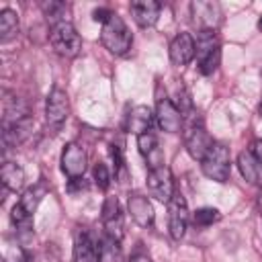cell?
<instances>
[{"label": "cell", "mask_w": 262, "mask_h": 262, "mask_svg": "<svg viewBox=\"0 0 262 262\" xmlns=\"http://www.w3.org/2000/svg\"><path fill=\"white\" fill-rule=\"evenodd\" d=\"M184 145H186V151L190 154V158L194 160H203L207 156V151L211 149V145L215 143L213 137L207 133L205 125H203V119L199 117V113H190L188 117H184Z\"/></svg>", "instance_id": "1"}, {"label": "cell", "mask_w": 262, "mask_h": 262, "mask_svg": "<svg viewBox=\"0 0 262 262\" xmlns=\"http://www.w3.org/2000/svg\"><path fill=\"white\" fill-rule=\"evenodd\" d=\"M100 43L104 49H108L113 55H125L133 45V35L127 27V23L115 12L100 31Z\"/></svg>", "instance_id": "2"}, {"label": "cell", "mask_w": 262, "mask_h": 262, "mask_svg": "<svg viewBox=\"0 0 262 262\" xmlns=\"http://www.w3.org/2000/svg\"><path fill=\"white\" fill-rule=\"evenodd\" d=\"M194 45H196L194 57H196L199 72L205 76L213 74L221 61V41L217 31H199Z\"/></svg>", "instance_id": "3"}, {"label": "cell", "mask_w": 262, "mask_h": 262, "mask_svg": "<svg viewBox=\"0 0 262 262\" xmlns=\"http://www.w3.org/2000/svg\"><path fill=\"white\" fill-rule=\"evenodd\" d=\"M201 170L207 178L215 180V182H227L229 172H231V158H229V149L215 141L211 145V149L207 151V156L201 160Z\"/></svg>", "instance_id": "4"}, {"label": "cell", "mask_w": 262, "mask_h": 262, "mask_svg": "<svg viewBox=\"0 0 262 262\" xmlns=\"http://www.w3.org/2000/svg\"><path fill=\"white\" fill-rule=\"evenodd\" d=\"M49 41H51L55 53H59L61 57H76L82 51L80 33L76 31V27L70 20L53 25L49 31Z\"/></svg>", "instance_id": "5"}, {"label": "cell", "mask_w": 262, "mask_h": 262, "mask_svg": "<svg viewBox=\"0 0 262 262\" xmlns=\"http://www.w3.org/2000/svg\"><path fill=\"white\" fill-rule=\"evenodd\" d=\"M70 117V100H68V94L63 88L59 86H53L47 94V100H45V123L47 127L57 133L66 121Z\"/></svg>", "instance_id": "6"}, {"label": "cell", "mask_w": 262, "mask_h": 262, "mask_svg": "<svg viewBox=\"0 0 262 262\" xmlns=\"http://www.w3.org/2000/svg\"><path fill=\"white\" fill-rule=\"evenodd\" d=\"M59 164H61V172L68 178H84V172L88 168V154L80 143L70 141L63 145Z\"/></svg>", "instance_id": "7"}, {"label": "cell", "mask_w": 262, "mask_h": 262, "mask_svg": "<svg viewBox=\"0 0 262 262\" xmlns=\"http://www.w3.org/2000/svg\"><path fill=\"white\" fill-rule=\"evenodd\" d=\"M188 221H190V213H188L186 199L182 196V192L176 190L174 196L168 203V229H170V235L174 239H182L184 233H186Z\"/></svg>", "instance_id": "8"}, {"label": "cell", "mask_w": 262, "mask_h": 262, "mask_svg": "<svg viewBox=\"0 0 262 262\" xmlns=\"http://www.w3.org/2000/svg\"><path fill=\"white\" fill-rule=\"evenodd\" d=\"M190 14H192V20L199 25L201 31H217L219 25L223 23L221 6L213 0L190 2Z\"/></svg>", "instance_id": "9"}, {"label": "cell", "mask_w": 262, "mask_h": 262, "mask_svg": "<svg viewBox=\"0 0 262 262\" xmlns=\"http://www.w3.org/2000/svg\"><path fill=\"white\" fill-rule=\"evenodd\" d=\"M156 123L166 133H180L184 127V117L178 111V106L172 102V98L162 96L156 102Z\"/></svg>", "instance_id": "10"}, {"label": "cell", "mask_w": 262, "mask_h": 262, "mask_svg": "<svg viewBox=\"0 0 262 262\" xmlns=\"http://www.w3.org/2000/svg\"><path fill=\"white\" fill-rule=\"evenodd\" d=\"M147 190L151 196H156L158 201L162 203H170V199L174 196L176 188H174V178H172V172L170 168L164 164L160 168H154L147 172Z\"/></svg>", "instance_id": "11"}, {"label": "cell", "mask_w": 262, "mask_h": 262, "mask_svg": "<svg viewBox=\"0 0 262 262\" xmlns=\"http://www.w3.org/2000/svg\"><path fill=\"white\" fill-rule=\"evenodd\" d=\"M102 227L106 235H113L117 239H123L125 233V217H123V209L117 196H106L102 203Z\"/></svg>", "instance_id": "12"}, {"label": "cell", "mask_w": 262, "mask_h": 262, "mask_svg": "<svg viewBox=\"0 0 262 262\" xmlns=\"http://www.w3.org/2000/svg\"><path fill=\"white\" fill-rule=\"evenodd\" d=\"M168 53H170V59L174 66H186L194 59V53H196V45H194V39L190 33H178L172 41H170V47H168Z\"/></svg>", "instance_id": "13"}, {"label": "cell", "mask_w": 262, "mask_h": 262, "mask_svg": "<svg viewBox=\"0 0 262 262\" xmlns=\"http://www.w3.org/2000/svg\"><path fill=\"white\" fill-rule=\"evenodd\" d=\"M25 119H31L27 102L23 98H18L14 92L4 90V98H2V125H14V123H20Z\"/></svg>", "instance_id": "14"}, {"label": "cell", "mask_w": 262, "mask_h": 262, "mask_svg": "<svg viewBox=\"0 0 262 262\" xmlns=\"http://www.w3.org/2000/svg\"><path fill=\"white\" fill-rule=\"evenodd\" d=\"M129 10L133 14V20L141 29H149V27H154L158 23L162 4L156 2V0H135V2L129 4Z\"/></svg>", "instance_id": "15"}, {"label": "cell", "mask_w": 262, "mask_h": 262, "mask_svg": "<svg viewBox=\"0 0 262 262\" xmlns=\"http://www.w3.org/2000/svg\"><path fill=\"white\" fill-rule=\"evenodd\" d=\"M127 209H129L133 221H135L139 227H151V225H154L156 213H154V207H151V203H149L147 196L137 194V192L129 194V199H127Z\"/></svg>", "instance_id": "16"}, {"label": "cell", "mask_w": 262, "mask_h": 262, "mask_svg": "<svg viewBox=\"0 0 262 262\" xmlns=\"http://www.w3.org/2000/svg\"><path fill=\"white\" fill-rule=\"evenodd\" d=\"M154 119H156V115L151 113V108L145 106V104H139V106L131 108V113L127 115V119H125V129H127L129 133H133V135L139 137V135L151 131Z\"/></svg>", "instance_id": "17"}, {"label": "cell", "mask_w": 262, "mask_h": 262, "mask_svg": "<svg viewBox=\"0 0 262 262\" xmlns=\"http://www.w3.org/2000/svg\"><path fill=\"white\" fill-rule=\"evenodd\" d=\"M74 260L76 262H98L96 239L84 227H80L74 235Z\"/></svg>", "instance_id": "18"}, {"label": "cell", "mask_w": 262, "mask_h": 262, "mask_svg": "<svg viewBox=\"0 0 262 262\" xmlns=\"http://www.w3.org/2000/svg\"><path fill=\"white\" fill-rule=\"evenodd\" d=\"M137 147H139V154L145 158L147 170H154V168L164 166V151L160 149L158 137H156L151 131L137 137Z\"/></svg>", "instance_id": "19"}, {"label": "cell", "mask_w": 262, "mask_h": 262, "mask_svg": "<svg viewBox=\"0 0 262 262\" xmlns=\"http://www.w3.org/2000/svg\"><path fill=\"white\" fill-rule=\"evenodd\" d=\"M237 168L246 182L262 188V162L250 149H246L237 156Z\"/></svg>", "instance_id": "20"}, {"label": "cell", "mask_w": 262, "mask_h": 262, "mask_svg": "<svg viewBox=\"0 0 262 262\" xmlns=\"http://www.w3.org/2000/svg\"><path fill=\"white\" fill-rule=\"evenodd\" d=\"M96 252H98V262H123V248L121 239L102 233L96 239Z\"/></svg>", "instance_id": "21"}, {"label": "cell", "mask_w": 262, "mask_h": 262, "mask_svg": "<svg viewBox=\"0 0 262 262\" xmlns=\"http://www.w3.org/2000/svg\"><path fill=\"white\" fill-rule=\"evenodd\" d=\"M0 178H2V184L6 190L16 192L25 184V170L14 162H4L2 170H0Z\"/></svg>", "instance_id": "22"}, {"label": "cell", "mask_w": 262, "mask_h": 262, "mask_svg": "<svg viewBox=\"0 0 262 262\" xmlns=\"http://www.w3.org/2000/svg\"><path fill=\"white\" fill-rule=\"evenodd\" d=\"M18 14L12 8H2L0 10V41L8 43L18 35Z\"/></svg>", "instance_id": "23"}, {"label": "cell", "mask_w": 262, "mask_h": 262, "mask_svg": "<svg viewBox=\"0 0 262 262\" xmlns=\"http://www.w3.org/2000/svg\"><path fill=\"white\" fill-rule=\"evenodd\" d=\"M45 192H47V188H45V184H43V182H39V184H33L31 188H27V190L23 192V196H20L18 205H20V207H23L27 213L35 215V211H37L39 203L43 201Z\"/></svg>", "instance_id": "24"}, {"label": "cell", "mask_w": 262, "mask_h": 262, "mask_svg": "<svg viewBox=\"0 0 262 262\" xmlns=\"http://www.w3.org/2000/svg\"><path fill=\"white\" fill-rule=\"evenodd\" d=\"M41 10H43V16L47 18V23L53 27L57 23H63L68 20V4L66 2H59V0H43L41 2Z\"/></svg>", "instance_id": "25"}, {"label": "cell", "mask_w": 262, "mask_h": 262, "mask_svg": "<svg viewBox=\"0 0 262 262\" xmlns=\"http://www.w3.org/2000/svg\"><path fill=\"white\" fill-rule=\"evenodd\" d=\"M10 221H12V225L16 227L18 233H31L33 231V215L27 213L18 203L10 211Z\"/></svg>", "instance_id": "26"}, {"label": "cell", "mask_w": 262, "mask_h": 262, "mask_svg": "<svg viewBox=\"0 0 262 262\" xmlns=\"http://www.w3.org/2000/svg\"><path fill=\"white\" fill-rule=\"evenodd\" d=\"M219 211L215 209V207H201V209H196L194 213H192V223H194V227H209V225H213V223H217L219 221Z\"/></svg>", "instance_id": "27"}, {"label": "cell", "mask_w": 262, "mask_h": 262, "mask_svg": "<svg viewBox=\"0 0 262 262\" xmlns=\"http://www.w3.org/2000/svg\"><path fill=\"white\" fill-rule=\"evenodd\" d=\"M92 178H94V182H96V186H98L100 190H106V188L111 186V170L106 168V164H102V162L94 164V168H92Z\"/></svg>", "instance_id": "28"}, {"label": "cell", "mask_w": 262, "mask_h": 262, "mask_svg": "<svg viewBox=\"0 0 262 262\" xmlns=\"http://www.w3.org/2000/svg\"><path fill=\"white\" fill-rule=\"evenodd\" d=\"M111 156H113V162H115V174L119 172V170H123V166H125V162H123V147L121 145H111Z\"/></svg>", "instance_id": "29"}, {"label": "cell", "mask_w": 262, "mask_h": 262, "mask_svg": "<svg viewBox=\"0 0 262 262\" xmlns=\"http://www.w3.org/2000/svg\"><path fill=\"white\" fill-rule=\"evenodd\" d=\"M113 14H115V12H113L111 8H104V6H100V8H96V10L92 12V18H94L96 23H102V25H104V23H106V20H108Z\"/></svg>", "instance_id": "30"}, {"label": "cell", "mask_w": 262, "mask_h": 262, "mask_svg": "<svg viewBox=\"0 0 262 262\" xmlns=\"http://www.w3.org/2000/svg\"><path fill=\"white\" fill-rule=\"evenodd\" d=\"M129 262H151V258H149V254L145 252V250H141V248H137L133 254H131V258H129Z\"/></svg>", "instance_id": "31"}, {"label": "cell", "mask_w": 262, "mask_h": 262, "mask_svg": "<svg viewBox=\"0 0 262 262\" xmlns=\"http://www.w3.org/2000/svg\"><path fill=\"white\" fill-rule=\"evenodd\" d=\"M250 151L262 162V139H254L252 141V145H250Z\"/></svg>", "instance_id": "32"}, {"label": "cell", "mask_w": 262, "mask_h": 262, "mask_svg": "<svg viewBox=\"0 0 262 262\" xmlns=\"http://www.w3.org/2000/svg\"><path fill=\"white\" fill-rule=\"evenodd\" d=\"M258 207H260V211H262V188H260V196H258Z\"/></svg>", "instance_id": "33"}, {"label": "cell", "mask_w": 262, "mask_h": 262, "mask_svg": "<svg viewBox=\"0 0 262 262\" xmlns=\"http://www.w3.org/2000/svg\"><path fill=\"white\" fill-rule=\"evenodd\" d=\"M258 31L262 33V14H260V18H258Z\"/></svg>", "instance_id": "34"}, {"label": "cell", "mask_w": 262, "mask_h": 262, "mask_svg": "<svg viewBox=\"0 0 262 262\" xmlns=\"http://www.w3.org/2000/svg\"><path fill=\"white\" fill-rule=\"evenodd\" d=\"M260 115H262V100H260Z\"/></svg>", "instance_id": "35"}]
</instances>
